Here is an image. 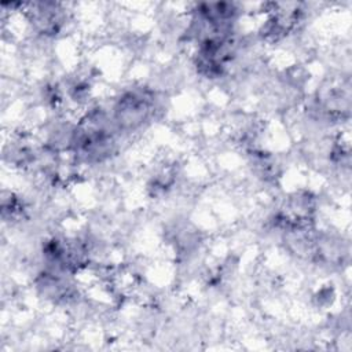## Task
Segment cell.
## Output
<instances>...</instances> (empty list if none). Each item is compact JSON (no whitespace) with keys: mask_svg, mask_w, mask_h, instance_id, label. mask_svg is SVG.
Segmentation results:
<instances>
[{"mask_svg":"<svg viewBox=\"0 0 352 352\" xmlns=\"http://www.w3.org/2000/svg\"><path fill=\"white\" fill-rule=\"evenodd\" d=\"M151 102L147 95L138 92L126 94L117 104L116 120L122 128L139 126L151 110Z\"/></svg>","mask_w":352,"mask_h":352,"instance_id":"cell-1","label":"cell"}]
</instances>
